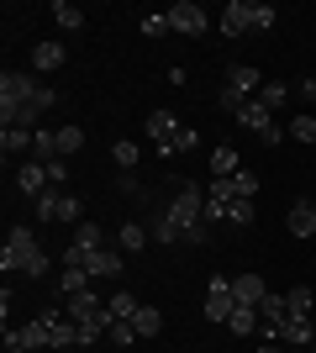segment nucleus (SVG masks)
<instances>
[{"label": "nucleus", "instance_id": "obj_1", "mask_svg": "<svg viewBox=\"0 0 316 353\" xmlns=\"http://www.w3.org/2000/svg\"><path fill=\"white\" fill-rule=\"evenodd\" d=\"M0 269H21V274H48V253L37 248L32 227H11L6 248H0Z\"/></svg>", "mask_w": 316, "mask_h": 353}, {"label": "nucleus", "instance_id": "obj_2", "mask_svg": "<svg viewBox=\"0 0 316 353\" xmlns=\"http://www.w3.org/2000/svg\"><path fill=\"white\" fill-rule=\"evenodd\" d=\"M37 90H43V85H37L27 69H6V74H0V127H11L16 111L37 101Z\"/></svg>", "mask_w": 316, "mask_h": 353}, {"label": "nucleus", "instance_id": "obj_3", "mask_svg": "<svg viewBox=\"0 0 316 353\" xmlns=\"http://www.w3.org/2000/svg\"><path fill=\"white\" fill-rule=\"evenodd\" d=\"M164 216L180 227V237L190 232V227H206V190H200V185H180V195L169 201Z\"/></svg>", "mask_w": 316, "mask_h": 353}, {"label": "nucleus", "instance_id": "obj_4", "mask_svg": "<svg viewBox=\"0 0 316 353\" xmlns=\"http://www.w3.org/2000/svg\"><path fill=\"white\" fill-rule=\"evenodd\" d=\"M6 353H53V338H48V322L32 316L27 327L6 322Z\"/></svg>", "mask_w": 316, "mask_h": 353}, {"label": "nucleus", "instance_id": "obj_5", "mask_svg": "<svg viewBox=\"0 0 316 353\" xmlns=\"http://www.w3.org/2000/svg\"><path fill=\"white\" fill-rule=\"evenodd\" d=\"M169 32H180V37H206L211 32V16L206 6H196V0H180V6H169Z\"/></svg>", "mask_w": 316, "mask_h": 353}, {"label": "nucleus", "instance_id": "obj_6", "mask_svg": "<svg viewBox=\"0 0 316 353\" xmlns=\"http://www.w3.org/2000/svg\"><path fill=\"white\" fill-rule=\"evenodd\" d=\"M37 221H85V206H79V195L69 190H48L43 201H37Z\"/></svg>", "mask_w": 316, "mask_h": 353}, {"label": "nucleus", "instance_id": "obj_7", "mask_svg": "<svg viewBox=\"0 0 316 353\" xmlns=\"http://www.w3.org/2000/svg\"><path fill=\"white\" fill-rule=\"evenodd\" d=\"M232 311H238L232 280H222V274H216V280L206 285V322H222V327H227V316H232Z\"/></svg>", "mask_w": 316, "mask_h": 353}, {"label": "nucleus", "instance_id": "obj_8", "mask_svg": "<svg viewBox=\"0 0 316 353\" xmlns=\"http://www.w3.org/2000/svg\"><path fill=\"white\" fill-rule=\"evenodd\" d=\"M311 338H316V322L301 316V311H290L280 322V332H274V343H285V348H311Z\"/></svg>", "mask_w": 316, "mask_h": 353}, {"label": "nucleus", "instance_id": "obj_9", "mask_svg": "<svg viewBox=\"0 0 316 353\" xmlns=\"http://www.w3.org/2000/svg\"><path fill=\"white\" fill-rule=\"evenodd\" d=\"M222 90H232V95H242V101H258V90H264V74L253 69V63H232L227 69V85Z\"/></svg>", "mask_w": 316, "mask_h": 353}, {"label": "nucleus", "instance_id": "obj_10", "mask_svg": "<svg viewBox=\"0 0 316 353\" xmlns=\"http://www.w3.org/2000/svg\"><path fill=\"white\" fill-rule=\"evenodd\" d=\"M16 190L21 195H32V201H43L53 185H48V163H37V159H27L21 169H16Z\"/></svg>", "mask_w": 316, "mask_h": 353}, {"label": "nucleus", "instance_id": "obj_11", "mask_svg": "<svg viewBox=\"0 0 316 353\" xmlns=\"http://www.w3.org/2000/svg\"><path fill=\"white\" fill-rule=\"evenodd\" d=\"M85 269H90V280H116L121 269H127V253L121 248H101V253L85 259Z\"/></svg>", "mask_w": 316, "mask_h": 353}, {"label": "nucleus", "instance_id": "obj_12", "mask_svg": "<svg viewBox=\"0 0 316 353\" xmlns=\"http://www.w3.org/2000/svg\"><path fill=\"white\" fill-rule=\"evenodd\" d=\"M285 232H290V237H301V243H311V237H316V206H311V201H295V206H290Z\"/></svg>", "mask_w": 316, "mask_h": 353}, {"label": "nucleus", "instance_id": "obj_13", "mask_svg": "<svg viewBox=\"0 0 316 353\" xmlns=\"http://www.w3.org/2000/svg\"><path fill=\"white\" fill-rule=\"evenodd\" d=\"M148 137L164 148V153H174V137H180V117H174V111H153V117H148Z\"/></svg>", "mask_w": 316, "mask_h": 353}, {"label": "nucleus", "instance_id": "obj_14", "mask_svg": "<svg viewBox=\"0 0 316 353\" xmlns=\"http://www.w3.org/2000/svg\"><path fill=\"white\" fill-rule=\"evenodd\" d=\"M63 63H69L63 43H37V48H32V69H37V74H59Z\"/></svg>", "mask_w": 316, "mask_h": 353}, {"label": "nucleus", "instance_id": "obj_15", "mask_svg": "<svg viewBox=\"0 0 316 353\" xmlns=\"http://www.w3.org/2000/svg\"><path fill=\"white\" fill-rule=\"evenodd\" d=\"M248 11H253V0H232V6H222V37H242V32H248Z\"/></svg>", "mask_w": 316, "mask_h": 353}, {"label": "nucleus", "instance_id": "obj_16", "mask_svg": "<svg viewBox=\"0 0 316 353\" xmlns=\"http://www.w3.org/2000/svg\"><path fill=\"white\" fill-rule=\"evenodd\" d=\"M232 295H238V306H264L269 285L258 280V274H238V280H232Z\"/></svg>", "mask_w": 316, "mask_h": 353}, {"label": "nucleus", "instance_id": "obj_17", "mask_svg": "<svg viewBox=\"0 0 316 353\" xmlns=\"http://www.w3.org/2000/svg\"><path fill=\"white\" fill-rule=\"evenodd\" d=\"M148 227H143V221H121V232H116V248L121 253H143V248H148Z\"/></svg>", "mask_w": 316, "mask_h": 353}, {"label": "nucleus", "instance_id": "obj_18", "mask_svg": "<svg viewBox=\"0 0 316 353\" xmlns=\"http://www.w3.org/2000/svg\"><path fill=\"white\" fill-rule=\"evenodd\" d=\"M53 27L59 32H79L85 27V11H79L74 0H53Z\"/></svg>", "mask_w": 316, "mask_h": 353}, {"label": "nucleus", "instance_id": "obj_19", "mask_svg": "<svg viewBox=\"0 0 316 353\" xmlns=\"http://www.w3.org/2000/svg\"><path fill=\"white\" fill-rule=\"evenodd\" d=\"M227 332H238V338H253L258 332V306H238L227 316Z\"/></svg>", "mask_w": 316, "mask_h": 353}, {"label": "nucleus", "instance_id": "obj_20", "mask_svg": "<svg viewBox=\"0 0 316 353\" xmlns=\"http://www.w3.org/2000/svg\"><path fill=\"white\" fill-rule=\"evenodd\" d=\"M238 169H242V159H238V153H232L227 143L216 148V153H211V174H216V179H232Z\"/></svg>", "mask_w": 316, "mask_h": 353}, {"label": "nucleus", "instance_id": "obj_21", "mask_svg": "<svg viewBox=\"0 0 316 353\" xmlns=\"http://www.w3.org/2000/svg\"><path fill=\"white\" fill-rule=\"evenodd\" d=\"M0 148H6V159L11 153H32V132L27 127H0Z\"/></svg>", "mask_w": 316, "mask_h": 353}, {"label": "nucleus", "instance_id": "obj_22", "mask_svg": "<svg viewBox=\"0 0 316 353\" xmlns=\"http://www.w3.org/2000/svg\"><path fill=\"white\" fill-rule=\"evenodd\" d=\"M53 148H59V159H74L79 148H85V132H79V127H59V132H53Z\"/></svg>", "mask_w": 316, "mask_h": 353}, {"label": "nucleus", "instance_id": "obj_23", "mask_svg": "<svg viewBox=\"0 0 316 353\" xmlns=\"http://www.w3.org/2000/svg\"><path fill=\"white\" fill-rule=\"evenodd\" d=\"M285 301H290V311L311 316V311H316V285H290V290H285Z\"/></svg>", "mask_w": 316, "mask_h": 353}, {"label": "nucleus", "instance_id": "obj_24", "mask_svg": "<svg viewBox=\"0 0 316 353\" xmlns=\"http://www.w3.org/2000/svg\"><path fill=\"white\" fill-rule=\"evenodd\" d=\"M132 327H137V338H158V332H164V316H158L153 306H137Z\"/></svg>", "mask_w": 316, "mask_h": 353}, {"label": "nucleus", "instance_id": "obj_25", "mask_svg": "<svg viewBox=\"0 0 316 353\" xmlns=\"http://www.w3.org/2000/svg\"><path fill=\"white\" fill-rule=\"evenodd\" d=\"M79 290H90V269H63L59 274V295L69 301V295H79Z\"/></svg>", "mask_w": 316, "mask_h": 353}, {"label": "nucleus", "instance_id": "obj_26", "mask_svg": "<svg viewBox=\"0 0 316 353\" xmlns=\"http://www.w3.org/2000/svg\"><path fill=\"white\" fill-rule=\"evenodd\" d=\"M285 95H290L285 79H264V90H258V101L269 105V111H280V105H285Z\"/></svg>", "mask_w": 316, "mask_h": 353}, {"label": "nucleus", "instance_id": "obj_27", "mask_svg": "<svg viewBox=\"0 0 316 353\" xmlns=\"http://www.w3.org/2000/svg\"><path fill=\"white\" fill-rule=\"evenodd\" d=\"M105 306H111V316H116V322H132V316H137V295L116 290V295H111V301H105Z\"/></svg>", "mask_w": 316, "mask_h": 353}, {"label": "nucleus", "instance_id": "obj_28", "mask_svg": "<svg viewBox=\"0 0 316 353\" xmlns=\"http://www.w3.org/2000/svg\"><path fill=\"white\" fill-rule=\"evenodd\" d=\"M111 159H116L121 174H132V169H137V143H127V137H121V143H111Z\"/></svg>", "mask_w": 316, "mask_h": 353}, {"label": "nucleus", "instance_id": "obj_29", "mask_svg": "<svg viewBox=\"0 0 316 353\" xmlns=\"http://www.w3.org/2000/svg\"><path fill=\"white\" fill-rule=\"evenodd\" d=\"M32 159H37V163H53V159H59V148H53V132H32Z\"/></svg>", "mask_w": 316, "mask_h": 353}, {"label": "nucleus", "instance_id": "obj_30", "mask_svg": "<svg viewBox=\"0 0 316 353\" xmlns=\"http://www.w3.org/2000/svg\"><path fill=\"white\" fill-rule=\"evenodd\" d=\"M232 185H238V201H253V195H258V174H253V169H238Z\"/></svg>", "mask_w": 316, "mask_h": 353}, {"label": "nucleus", "instance_id": "obj_31", "mask_svg": "<svg viewBox=\"0 0 316 353\" xmlns=\"http://www.w3.org/2000/svg\"><path fill=\"white\" fill-rule=\"evenodd\" d=\"M137 27H143V37H164V32H169V16H164V11H148Z\"/></svg>", "mask_w": 316, "mask_h": 353}, {"label": "nucleus", "instance_id": "obj_32", "mask_svg": "<svg viewBox=\"0 0 316 353\" xmlns=\"http://www.w3.org/2000/svg\"><path fill=\"white\" fill-rule=\"evenodd\" d=\"M105 338L116 343V348H132V343H137V327H132V322H111V332H105Z\"/></svg>", "mask_w": 316, "mask_h": 353}, {"label": "nucleus", "instance_id": "obj_33", "mask_svg": "<svg viewBox=\"0 0 316 353\" xmlns=\"http://www.w3.org/2000/svg\"><path fill=\"white\" fill-rule=\"evenodd\" d=\"M274 27V6H253L248 11V32H269Z\"/></svg>", "mask_w": 316, "mask_h": 353}, {"label": "nucleus", "instance_id": "obj_34", "mask_svg": "<svg viewBox=\"0 0 316 353\" xmlns=\"http://www.w3.org/2000/svg\"><path fill=\"white\" fill-rule=\"evenodd\" d=\"M290 137L295 143H316V117H295L290 121Z\"/></svg>", "mask_w": 316, "mask_h": 353}, {"label": "nucleus", "instance_id": "obj_35", "mask_svg": "<svg viewBox=\"0 0 316 353\" xmlns=\"http://www.w3.org/2000/svg\"><path fill=\"white\" fill-rule=\"evenodd\" d=\"M153 237H158V243H180V227H174L169 216H158L153 221Z\"/></svg>", "mask_w": 316, "mask_h": 353}, {"label": "nucleus", "instance_id": "obj_36", "mask_svg": "<svg viewBox=\"0 0 316 353\" xmlns=\"http://www.w3.org/2000/svg\"><path fill=\"white\" fill-rule=\"evenodd\" d=\"M48 185H69V159H53V163H48Z\"/></svg>", "mask_w": 316, "mask_h": 353}, {"label": "nucleus", "instance_id": "obj_37", "mask_svg": "<svg viewBox=\"0 0 316 353\" xmlns=\"http://www.w3.org/2000/svg\"><path fill=\"white\" fill-rule=\"evenodd\" d=\"M200 137H196V127H180V137H174V148H180V153H190V148H196Z\"/></svg>", "mask_w": 316, "mask_h": 353}, {"label": "nucleus", "instance_id": "obj_38", "mask_svg": "<svg viewBox=\"0 0 316 353\" xmlns=\"http://www.w3.org/2000/svg\"><path fill=\"white\" fill-rule=\"evenodd\" d=\"M301 95H306V101H316V74H311V79L301 85Z\"/></svg>", "mask_w": 316, "mask_h": 353}, {"label": "nucleus", "instance_id": "obj_39", "mask_svg": "<svg viewBox=\"0 0 316 353\" xmlns=\"http://www.w3.org/2000/svg\"><path fill=\"white\" fill-rule=\"evenodd\" d=\"M258 353H285V343H258Z\"/></svg>", "mask_w": 316, "mask_h": 353}, {"label": "nucleus", "instance_id": "obj_40", "mask_svg": "<svg viewBox=\"0 0 316 353\" xmlns=\"http://www.w3.org/2000/svg\"><path fill=\"white\" fill-rule=\"evenodd\" d=\"M311 322H316V311H311Z\"/></svg>", "mask_w": 316, "mask_h": 353}, {"label": "nucleus", "instance_id": "obj_41", "mask_svg": "<svg viewBox=\"0 0 316 353\" xmlns=\"http://www.w3.org/2000/svg\"><path fill=\"white\" fill-rule=\"evenodd\" d=\"M311 206H316V195H311Z\"/></svg>", "mask_w": 316, "mask_h": 353}, {"label": "nucleus", "instance_id": "obj_42", "mask_svg": "<svg viewBox=\"0 0 316 353\" xmlns=\"http://www.w3.org/2000/svg\"><path fill=\"white\" fill-rule=\"evenodd\" d=\"M311 348H316V338H311Z\"/></svg>", "mask_w": 316, "mask_h": 353}]
</instances>
